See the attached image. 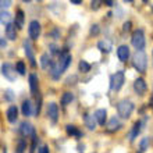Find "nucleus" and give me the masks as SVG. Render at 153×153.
Here are the masks:
<instances>
[{"instance_id": "obj_1", "label": "nucleus", "mask_w": 153, "mask_h": 153, "mask_svg": "<svg viewBox=\"0 0 153 153\" xmlns=\"http://www.w3.org/2000/svg\"><path fill=\"white\" fill-rule=\"evenodd\" d=\"M146 54L143 50H137L132 56V65L138 73H145L146 71Z\"/></svg>"}, {"instance_id": "obj_2", "label": "nucleus", "mask_w": 153, "mask_h": 153, "mask_svg": "<svg viewBox=\"0 0 153 153\" xmlns=\"http://www.w3.org/2000/svg\"><path fill=\"white\" fill-rule=\"evenodd\" d=\"M134 111V103L128 99H123L117 103V113L121 118H129Z\"/></svg>"}, {"instance_id": "obj_3", "label": "nucleus", "mask_w": 153, "mask_h": 153, "mask_svg": "<svg viewBox=\"0 0 153 153\" xmlns=\"http://www.w3.org/2000/svg\"><path fill=\"white\" fill-rule=\"evenodd\" d=\"M131 43L137 50H143L146 45V38L142 29H135L132 32V38H131Z\"/></svg>"}, {"instance_id": "obj_4", "label": "nucleus", "mask_w": 153, "mask_h": 153, "mask_svg": "<svg viewBox=\"0 0 153 153\" xmlns=\"http://www.w3.org/2000/svg\"><path fill=\"white\" fill-rule=\"evenodd\" d=\"M125 82V74L124 71H117L116 74L111 75L110 78V88L111 91H120Z\"/></svg>"}, {"instance_id": "obj_5", "label": "nucleus", "mask_w": 153, "mask_h": 153, "mask_svg": "<svg viewBox=\"0 0 153 153\" xmlns=\"http://www.w3.org/2000/svg\"><path fill=\"white\" fill-rule=\"evenodd\" d=\"M71 61H73V56L70 54L67 50H63V52L60 53V56H59V60H57V64H59V67H60V70L64 73L65 70L70 67V64H71Z\"/></svg>"}, {"instance_id": "obj_6", "label": "nucleus", "mask_w": 153, "mask_h": 153, "mask_svg": "<svg viewBox=\"0 0 153 153\" xmlns=\"http://www.w3.org/2000/svg\"><path fill=\"white\" fill-rule=\"evenodd\" d=\"M40 31H42V27H40L39 21L33 20V21L29 22V25H28V35H29V38H31L32 40H36L40 36Z\"/></svg>"}, {"instance_id": "obj_7", "label": "nucleus", "mask_w": 153, "mask_h": 153, "mask_svg": "<svg viewBox=\"0 0 153 153\" xmlns=\"http://www.w3.org/2000/svg\"><path fill=\"white\" fill-rule=\"evenodd\" d=\"M1 74L8 81H14L16 79V70L10 63H3L1 64Z\"/></svg>"}, {"instance_id": "obj_8", "label": "nucleus", "mask_w": 153, "mask_h": 153, "mask_svg": "<svg viewBox=\"0 0 153 153\" xmlns=\"http://www.w3.org/2000/svg\"><path fill=\"white\" fill-rule=\"evenodd\" d=\"M48 117L49 120L52 121L53 124H56L57 120H59V107H57L56 103H49L48 105Z\"/></svg>"}, {"instance_id": "obj_9", "label": "nucleus", "mask_w": 153, "mask_h": 153, "mask_svg": "<svg viewBox=\"0 0 153 153\" xmlns=\"http://www.w3.org/2000/svg\"><path fill=\"white\" fill-rule=\"evenodd\" d=\"M146 89H148V85H146V81L143 78H137L135 82H134V91L138 93V95H145L146 93Z\"/></svg>"}, {"instance_id": "obj_10", "label": "nucleus", "mask_w": 153, "mask_h": 153, "mask_svg": "<svg viewBox=\"0 0 153 153\" xmlns=\"http://www.w3.org/2000/svg\"><path fill=\"white\" fill-rule=\"evenodd\" d=\"M24 50H25L27 57H28L29 61H31V65H32V67H36V63H35V54H33V48H32V45H31V42H29L28 39L24 40Z\"/></svg>"}, {"instance_id": "obj_11", "label": "nucleus", "mask_w": 153, "mask_h": 153, "mask_svg": "<svg viewBox=\"0 0 153 153\" xmlns=\"http://www.w3.org/2000/svg\"><path fill=\"white\" fill-rule=\"evenodd\" d=\"M20 134L22 137H32L33 134H35V129H33V125L28 121H24V123H21L20 125Z\"/></svg>"}, {"instance_id": "obj_12", "label": "nucleus", "mask_w": 153, "mask_h": 153, "mask_svg": "<svg viewBox=\"0 0 153 153\" xmlns=\"http://www.w3.org/2000/svg\"><path fill=\"white\" fill-rule=\"evenodd\" d=\"M117 57H118V60H121V61L128 60L129 48L127 46V45H121V46H118V49H117Z\"/></svg>"}, {"instance_id": "obj_13", "label": "nucleus", "mask_w": 153, "mask_h": 153, "mask_svg": "<svg viewBox=\"0 0 153 153\" xmlns=\"http://www.w3.org/2000/svg\"><path fill=\"white\" fill-rule=\"evenodd\" d=\"M107 131L109 132H116V131H118V129L121 128V123H120V120H118V117H111L109 120V123H107Z\"/></svg>"}, {"instance_id": "obj_14", "label": "nucleus", "mask_w": 153, "mask_h": 153, "mask_svg": "<svg viewBox=\"0 0 153 153\" xmlns=\"http://www.w3.org/2000/svg\"><path fill=\"white\" fill-rule=\"evenodd\" d=\"M97 49L103 53H110L111 49H113V43H111V40H109V39H102L97 42Z\"/></svg>"}, {"instance_id": "obj_15", "label": "nucleus", "mask_w": 153, "mask_h": 153, "mask_svg": "<svg viewBox=\"0 0 153 153\" xmlns=\"http://www.w3.org/2000/svg\"><path fill=\"white\" fill-rule=\"evenodd\" d=\"M6 116H7L8 123L14 124L17 121V118H18V109H17V106H10L7 109V111H6Z\"/></svg>"}, {"instance_id": "obj_16", "label": "nucleus", "mask_w": 153, "mask_h": 153, "mask_svg": "<svg viewBox=\"0 0 153 153\" xmlns=\"http://www.w3.org/2000/svg\"><path fill=\"white\" fill-rule=\"evenodd\" d=\"M84 123L85 125L88 127V129H95L96 128V124H97V121H96V117H95V114H85L84 116Z\"/></svg>"}, {"instance_id": "obj_17", "label": "nucleus", "mask_w": 153, "mask_h": 153, "mask_svg": "<svg viewBox=\"0 0 153 153\" xmlns=\"http://www.w3.org/2000/svg\"><path fill=\"white\" fill-rule=\"evenodd\" d=\"M29 89H31V93L36 95L38 88H39V81H38V75L36 74H29Z\"/></svg>"}, {"instance_id": "obj_18", "label": "nucleus", "mask_w": 153, "mask_h": 153, "mask_svg": "<svg viewBox=\"0 0 153 153\" xmlns=\"http://www.w3.org/2000/svg\"><path fill=\"white\" fill-rule=\"evenodd\" d=\"M95 117H96V121L99 125H105L106 120H107V111L106 109H97L95 111Z\"/></svg>"}, {"instance_id": "obj_19", "label": "nucleus", "mask_w": 153, "mask_h": 153, "mask_svg": "<svg viewBox=\"0 0 153 153\" xmlns=\"http://www.w3.org/2000/svg\"><path fill=\"white\" fill-rule=\"evenodd\" d=\"M21 111H22V114L27 117L32 116V113H35L32 110V102L31 100H24L22 102V106H21Z\"/></svg>"}, {"instance_id": "obj_20", "label": "nucleus", "mask_w": 153, "mask_h": 153, "mask_svg": "<svg viewBox=\"0 0 153 153\" xmlns=\"http://www.w3.org/2000/svg\"><path fill=\"white\" fill-rule=\"evenodd\" d=\"M53 65V61L52 59H50V56H49L48 53H43L42 56H40V67L45 70H50V67Z\"/></svg>"}, {"instance_id": "obj_21", "label": "nucleus", "mask_w": 153, "mask_h": 153, "mask_svg": "<svg viewBox=\"0 0 153 153\" xmlns=\"http://www.w3.org/2000/svg\"><path fill=\"white\" fill-rule=\"evenodd\" d=\"M6 38L10 40H16V38H17L16 24H8L7 27H6Z\"/></svg>"}, {"instance_id": "obj_22", "label": "nucleus", "mask_w": 153, "mask_h": 153, "mask_svg": "<svg viewBox=\"0 0 153 153\" xmlns=\"http://www.w3.org/2000/svg\"><path fill=\"white\" fill-rule=\"evenodd\" d=\"M49 73H50V76H52L53 79H60L63 71L60 70V67H59L57 63H53V65L50 67V70H49Z\"/></svg>"}, {"instance_id": "obj_23", "label": "nucleus", "mask_w": 153, "mask_h": 153, "mask_svg": "<svg viewBox=\"0 0 153 153\" xmlns=\"http://www.w3.org/2000/svg\"><path fill=\"white\" fill-rule=\"evenodd\" d=\"M141 129H142V123H141V121H137V123L134 124L132 129H131L129 139H131V141H134L135 138H138V135H139V132H141Z\"/></svg>"}, {"instance_id": "obj_24", "label": "nucleus", "mask_w": 153, "mask_h": 153, "mask_svg": "<svg viewBox=\"0 0 153 153\" xmlns=\"http://www.w3.org/2000/svg\"><path fill=\"white\" fill-rule=\"evenodd\" d=\"M65 131H67V134H68L70 137H75V138H81V137H82V132L76 128L75 125L68 124L67 127H65Z\"/></svg>"}, {"instance_id": "obj_25", "label": "nucleus", "mask_w": 153, "mask_h": 153, "mask_svg": "<svg viewBox=\"0 0 153 153\" xmlns=\"http://www.w3.org/2000/svg\"><path fill=\"white\" fill-rule=\"evenodd\" d=\"M24 20H25V16H24V11L22 10H18L16 14V21H14V24L18 29H21L24 27Z\"/></svg>"}, {"instance_id": "obj_26", "label": "nucleus", "mask_w": 153, "mask_h": 153, "mask_svg": "<svg viewBox=\"0 0 153 153\" xmlns=\"http://www.w3.org/2000/svg\"><path fill=\"white\" fill-rule=\"evenodd\" d=\"M10 21H11V14H10L8 11H4V10H1V13H0V22L7 27L8 24H11Z\"/></svg>"}, {"instance_id": "obj_27", "label": "nucleus", "mask_w": 153, "mask_h": 153, "mask_svg": "<svg viewBox=\"0 0 153 153\" xmlns=\"http://www.w3.org/2000/svg\"><path fill=\"white\" fill-rule=\"evenodd\" d=\"M149 146H150V139H149V137H145V138H142L141 139V142H139V152H146V150L149 149Z\"/></svg>"}, {"instance_id": "obj_28", "label": "nucleus", "mask_w": 153, "mask_h": 153, "mask_svg": "<svg viewBox=\"0 0 153 153\" xmlns=\"http://www.w3.org/2000/svg\"><path fill=\"white\" fill-rule=\"evenodd\" d=\"M73 100H74V95L71 92L63 93V96H61V105H63V106L70 105V103H71Z\"/></svg>"}, {"instance_id": "obj_29", "label": "nucleus", "mask_w": 153, "mask_h": 153, "mask_svg": "<svg viewBox=\"0 0 153 153\" xmlns=\"http://www.w3.org/2000/svg\"><path fill=\"white\" fill-rule=\"evenodd\" d=\"M78 68H79L81 73H88V71H91V64L86 63L85 60H81L78 63Z\"/></svg>"}, {"instance_id": "obj_30", "label": "nucleus", "mask_w": 153, "mask_h": 153, "mask_svg": "<svg viewBox=\"0 0 153 153\" xmlns=\"http://www.w3.org/2000/svg\"><path fill=\"white\" fill-rule=\"evenodd\" d=\"M25 149H27V142L24 139H20L16 146V153H24Z\"/></svg>"}, {"instance_id": "obj_31", "label": "nucleus", "mask_w": 153, "mask_h": 153, "mask_svg": "<svg viewBox=\"0 0 153 153\" xmlns=\"http://www.w3.org/2000/svg\"><path fill=\"white\" fill-rule=\"evenodd\" d=\"M14 99H16V93L13 92L11 89H6V91H4V100L13 102Z\"/></svg>"}, {"instance_id": "obj_32", "label": "nucleus", "mask_w": 153, "mask_h": 153, "mask_svg": "<svg viewBox=\"0 0 153 153\" xmlns=\"http://www.w3.org/2000/svg\"><path fill=\"white\" fill-rule=\"evenodd\" d=\"M16 71L20 75H25V71H27V68H25V64H24V61H18L16 64Z\"/></svg>"}, {"instance_id": "obj_33", "label": "nucleus", "mask_w": 153, "mask_h": 153, "mask_svg": "<svg viewBox=\"0 0 153 153\" xmlns=\"http://www.w3.org/2000/svg\"><path fill=\"white\" fill-rule=\"evenodd\" d=\"M38 141H39V138H38L36 132L32 135V143H31V153L35 152V149H36V145H38Z\"/></svg>"}, {"instance_id": "obj_34", "label": "nucleus", "mask_w": 153, "mask_h": 153, "mask_svg": "<svg viewBox=\"0 0 153 153\" xmlns=\"http://www.w3.org/2000/svg\"><path fill=\"white\" fill-rule=\"evenodd\" d=\"M40 105H42V97L39 96L36 99V105H35V114H36V116L40 113Z\"/></svg>"}, {"instance_id": "obj_35", "label": "nucleus", "mask_w": 153, "mask_h": 153, "mask_svg": "<svg viewBox=\"0 0 153 153\" xmlns=\"http://www.w3.org/2000/svg\"><path fill=\"white\" fill-rule=\"evenodd\" d=\"M49 49H50V52H52V54H59V56H60V50H59V48H57L56 45H49Z\"/></svg>"}, {"instance_id": "obj_36", "label": "nucleus", "mask_w": 153, "mask_h": 153, "mask_svg": "<svg viewBox=\"0 0 153 153\" xmlns=\"http://www.w3.org/2000/svg\"><path fill=\"white\" fill-rule=\"evenodd\" d=\"M131 27H132V22H131V21H127V22H124V25H123V31H124V32H129V31H131Z\"/></svg>"}, {"instance_id": "obj_37", "label": "nucleus", "mask_w": 153, "mask_h": 153, "mask_svg": "<svg viewBox=\"0 0 153 153\" xmlns=\"http://www.w3.org/2000/svg\"><path fill=\"white\" fill-rule=\"evenodd\" d=\"M75 81H76V75H71V76H68V78L65 79V84L73 85V84H75Z\"/></svg>"}, {"instance_id": "obj_38", "label": "nucleus", "mask_w": 153, "mask_h": 153, "mask_svg": "<svg viewBox=\"0 0 153 153\" xmlns=\"http://www.w3.org/2000/svg\"><path fill=\"white\" fill-rule=\"evenodd\" d=\"M102 1H99V0H95V1H91V7H92V10H97V8L100 7Z\"/></svg>"}, {"instance_id": "obj_39", "label": "nucleus", "mask_w": 153, "mask_h": 153, "mask_svg": "<svg viewBox=\"0 0 153 153\" xmlns=\"http://www.w3.org/2000/svg\"><path fill=\"white\" fill-rule=\"evenodd\" d=\"M10 4H11V1H10V0H6V1H4V0H1V1H0V6H1V10H4V8L10 7Z\"/></svg>"}, {"instance_id": "obj_40", "label": "nucleus", "mask_w": 153, "mask_h": 153, "mask_svg": "<svg viewBox=\"0 0 153 153\" xmlns=\"http://www.w3.org/2000/svg\"><path fill=\"white\" fill-rule=\"evenodd\" d=\"M99 33V27L97 25H92V28H91V35H97Z\"/></svg>"}, {"instance_id": "obj_41", "label": "nucleus", "mask_w": 153, "mask_h": 153, "mask_svg": "<svg viewBox=\"0 0 153 153\" xmlns=\"http://www.w3.org/2000/svg\"><path fill=\"white\" fill-rule=\"evenodd\" d=\"M38 153H49V148L46 145H43V146H40L39 149H38Z\"/></svg>"}, {"instance_id": "obj_42", "label": "nucleus", "mask_w": 153, "mask_h": 153, "mask_svg": "<svg viewBox=\"0 0 153 153\" xmlns=\"http://www.w3.org/2000/svg\"><path fill=\"white\" fill-rule=\"evenodd\" d=\"M103 4H106V6H109V7H113V6H114L116 3H114L113 0H106V1H103Z\"/></svg>"}, {"instance_id": "obj_43", "label": "nucleus", "mask_w": 153, "mask_h": 153, "mask_svg": "<svg viewBox=\"0 0 153 153\" xmlns=\"http://www.w3.org/2000/svg\"><path fill=\"white\" fill-rule=\"evenodd\" d=\"M6 40H4V38H0V46H1V49H4L6 48Z\"/></svg>"}, {"instance_id": "obj_44", "label": "nucleus", "mask_w": 153, "mask_h": 153, "mask_svg": "<svg viewBox=\"0 0 153 153\" xmlns=\"http://www.w3.org/2000/svg\"><path fill=\"white\" fill-rule=\"evenodd\" d=\"M82 1L81 0H71V4H81Z\"/></svg>"}, {"instance_id": "obj_45", "label": "nucleus", "mask_w": 153, "mask_h": 153, "mask_svg": "<svg viewBox=\"0 0 153 153\" xmlns=\"http://www.w3.org/2000/svg\"><path fill=\"white\" fill-rule=\"evenodd\" d=\"M84 148H85L84 145H79L78 146V150H79V152H84Z\"/></svg>"}, {"instance_id": "obj_46", "label": "nucleus", "mask_w": 153, "mask_h": 153, "mask_svg": "<svg viewBox=\"0 0 153 153\" xmlns=\"http://www.w3.org/2000/svg\"><path fill=\"white\" fill-rule=\"evenodd\" d=\"M149 105H150V107L153 109V96H152V99H150V102H149Z\"/></svg>"}, {"instance_id": "obj_47", "label": "nucleus", "mask_w": 153, "mask_h": 153, "mask_svg": "<svg viewBox=\"0 0 153 153\" xmlns=\"http://www.w3.org/2000/svg\"><path fill=\"white\" fill-rule=\"evenodd\" d=\"M1 153H7V149H6L4 146H3V150H1Z\"/></svg>"}, {"instance_id": "obj_48", "label": "nucleus", "mask_w": 153, "mask_h": 153, "mask_svg": "<svg viewBox=\"0 0 153 153\" xmlns=\"http://www.w3.org/2000/svg\"><path fill=\"white\" fill-rule=\"evenodd\" d=\"M138 153H142V152H138Z\"/></svg>"}]
</instances>
